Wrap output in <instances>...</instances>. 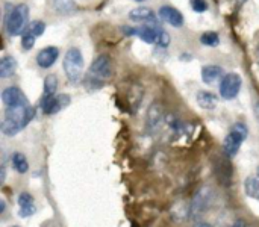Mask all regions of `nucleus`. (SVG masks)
<instances>
[{
  "label": "nucleus",
  "mask_w": 259,
  "mask_h": 227,
  "mask_svg": "<svg viewBox=\"0 0 259 227\" xmlns=\"http://www.w3.org/2000/svg\"><path fill=\"white\" fill-rule=\"evenodd\" d=\"M58 56H59V50H58L56 47H52V46L44 47V49L39 50V53L36 55V64H38L41 68H49V67H52V65L56 62Z\"/></svg>",
  "instance_id": "f8f14e48"
},
{
  "label": "nucleus",
  "mask_w": 259,
  "mask_h": 227,
  "mask_svg": "<svg viewBox=\"0 0 259 227\" xmlns=\"http://www.w3.org/2000/svg\"><path fill=\"white\" fill-rule=\"evenodd\" d=\"M129 18L132 21H146V23H155V12L150 8L138 6L129 12Z\"/></svg>",
  "instance_id": "dca6fc26"
},
{
  "label": "nucleus",
  "mask_w": 259,
  "mask_h": 227,
  "mask_svg": "<svg viewBox=\"0 0 259 227\" xmlns=\"http://www.w3.org/2000/svg\"><path fill=\"white\" fill-rule=\"evenodd\" d=\"M18 206H20V217L26 218L35 214L36 208H35V200L32 197V194L29 193H20L18 196Z\"/></svg>",
  "instance_id": "4468645a"
},
{
  "label": "nucleus",
  "mask_w": 259,
  "mask_h": 227,
  "mask_svg": "<svg viewBox=\"0 0 259 227\" xmlns=\"http://www.w3.org/2000/svg\"><path fill=\"white\" fill-rule=\"evenodd\" d=\"M193 227H214L212 224H209V223H205V221H199V223H196Z\"/></svg>",
  "instance_id": "c756f323"
},
{
  "label": "nucleus",
  "mask_w": 259,
  "mask_h": 227,
  "mask_svg": "<svg viewBox=\"0 0 259 227\" xmlns=\"http://www.w3.org/2000/svg\"><path fill=\"white\" fill-rule=\"evenodd\" d=\"M90 74L93 76V79H97V80L109 79L112 74L111 59L106 55H99L90 67Z\"/></svg>",
  "instance_id": "0eeeda50"
},
{
  "label": "nucleus",
  "mask_w": 259,
  "mask_h": 227,
  "mask_svg": "<svg viewBox=\"0 0 259 227\" xmlns=\"http://www.w3.org/2000/svg\"><path fill=\"white\" fill-rule=\"evenodd\" d=\"M11 227H18V226H11Z\"/></svg>",
  "instance_id": "f704fd0d"
},
{
  "label": "nucleus",
  "mask_w": 259,
  "mask_h": 227,
  "mask_svg": "<svg viewBox=\"0 0 259 227\" xmlns=\"http://www.w3.org/2000/svg\"><path fill=\"white\" fill-rule=\"evenodd\" d=\"M258 58H259V49H258Z\"/></svg>",
  "instance_id": "72a5a7b5"
},
{
  "label": "nucleus",
  "mask_w": 259,
  "mask_h": 227,
  "mask_svg": "<svg viewBox=\"0 0 259 227\" xmlns=\"http://www.w3.org/2000/svg\"><path fill=\"white\" fill-rule=\"evenodd\" d=\"M17 67H18V64L14 56H11V55L3 56L0 61V77L6 79V77L12 76L17 71Z\"/></svg>",
  "instance_id": "a211bd4d"
},
{
  "label": "nucleus",
  "mask_w": 259,
  "mask_h": 227,
  "mask_svg": "<svg viewBox=\"0 0 259 227\" xmlns=\"http://www.w3.org/2000/svg\"><path fill=\"white\" fill-rule=\"evenodd\" d=\"M200 42L203 46H208V47H215L220 44V36L217 32H205L202 36H200Z\"/></svg>",
  "instance_id": "393cba45"
},
{
  "label": "nucleus",
  "mask_w": 259,
  "mask_h": 227,
  "mask_svg": "<svg viewBox=\"0 0 259 227\" xmlns=\"http://www.w3.org/2000/svg\"><path fill=\"white\" fill-rule=\"evenodd\" d=\"M12 167H14V168H15V171H17V173H20V174L27 173V170H29L27 158H26L23 153L15 152V153L12 155Z\"/></svg>",
  "instance_id": "4be33fe9"
},
{
  "label": "nucleus",
  "mask_w": 259,
  "mask_h": 227,
  "mask_svg": "<svg viewBox=\"0 0 259 227\" xmlns=\"http://www.w3.org/2000/svg\"><path fill=\"white\" fill-rule=\"evenodd\" d=\"M196 99H197L199 106L203 108V109H208V111L215 109L217 105H219V97L215 94L209 93V91H199Z\"/></svg>",
  "instance_id": "f3484780"
},
{
  "label": "nucleus",
  "mask_w": 259,
  "mask_h": 227,
  "mask_svg": "<svg viewBox=\"0 0 259 227\" xmlns=\"http://www.w3.org/2000/svg\"><path fill=\"white\" fill-rule=\"evenodd\" d=\"M44 30H46V23H44V21L36 20V21L29 23V26H27V29H26L24 32H26V33L33 35L35 38H38V36H41V35L44 33Z\"/></svg>",
  "instance_id": "b1692460"
},
{
  "label": "nucleus",
  "mask_w": 259,
  "mask_h": 227,
  "mask_svg": "<svg viewBox=\"0 0 259 227\" xmlns=\"http://www.w3.org/2000/svg\"><path fill=\"white\" fill-rule=\"evenodd\" d=\"M158 14H159V17H161V20H164V21L168 23L170 26L181 27V26L184 24V15H182V12L178 11V9L173 8V6H168V5L161 6V9H159Z\"/></svg>",
  "instance_id": "9b49d317"
},
{
  "label": "nucleus",
  "mask_w": 259,
  "mask_h": 227,
  "mask_svg": "<svg viewBox=\"0 0 259 227\" xmlns=\"http://www.w3.org/2000/svg\"><path fill=\"white\" fill-rule=\"evenodd\" d=\"M159 30H161V29H158V27H155V26L146 24V26H143V27H137V36H138L140 39H143L144 42H147V44H153V42L158 44Z\"/></svg>",
  "instance_id": "2eb2a0df"
},
{
  "label": "nucleus",
  "mask_w": 259,
  "mask_h": 227,
  "mask_svg": "<svg viewBox=\"0 0 259 227\" xmlns=\"http://www.w3.org/2000/svg\"><path fill=\"white\" fill-rule=\"evenodd\" d=\"M68 103H70V97L67 94H61V96H55L52 99L42 100L41 109L46 115H53V114H58L59 111H62Z\"/></svg>",
  "instance_id": "9d476101"
},
{
  "label": "nucleus",
  "mask_w": 259,
  "mask_h": 227,
  "mask_svg": "<svg viewBox=\"0 0 259 227\" xmlns=\"http://www.w3.org/2000/svg\"><path fill=\"white\" fill-rule=\"evenodd\" d=\"M35 36L33 35H30V33H23V38H21V47L24 49V50H30L32 47H33V44H35Z\"/></svg>",
  "instance_id": "a878e982"
},
{
  "label": "nucleus",
  "mask_w": 259,
  "mask_h": 227,
  "mask_svg": "<svg viewBox=\"0 0 259 227\" xmlns=\"http://www.w3.org/2000/svg\"><path fill=\"white\" fill-rule=\"evenodd\" d=\"M135 2H146V0H135Z\"/></svg>",
  "instance_id": "473e14b6"
},
{
  "label": "nucleus",
  "mask_w": 259,
  "mask_h": 227,
  "mask_svg": "<svg viewBox=\"0 0 259 227\" xmlns=\"http://www.w3.org/2000/svg\"><path fill=\"white\" fill-rule=\"evenodd\" d=\"M190 2H191V8L194 12H205L208 9L206 0H190Z\"/></svg>",
  "instance_id": "bb28decb"
},
{
  "label": "nucleus",
  "mask_w": 259,
  "mask_h": 227,
  "mask_svg": "<svg viewBox=\"0 0 259 227\" xmlns=\"http://www.w3.org/2000/svg\"><path fill=\"white\" fill-rule=\"evenodd\" d=\"M62 67H64V73H65L68 82L70 83H79L80 79L83 77V70H85L82 52L77 47L68 49L67 53L64 55Z\"/></svg>",
  "instance_id": "f03ea898"
},
{
  "label": "nucleus",
  "mask_w": 259,
  "mask_h": 227,
  "mask_svg": "<svg viewBox=\"0 0 259 227\" xmlns=\"http://www.w3.org/2000/svg\"><path fill=\"white\" fill-rule=\"evenodd\" d=\"M55 11L59 14H71L76 9L74 0H50Z\"/></svg>",
  "instance_id": "5701e85b"
},
{
  "label": "nucleus",
  "mask_w": 259,
  "mask_h": 227,
  "mask_svg": "<svg viewBox=\"0 0 259 227\" xmlns=\"http://www.w3.org/2000/svg\"><path fill=\"white\" fill-rule=\"evenodd\" d=\"M247 133H249L247 127L243 123L234 124V127L231 129V132L228 133V137L225 138V143H223V152H225L226 158L232 159L234 156H237L241 144L247 138Z\"/></svg>",
  "instance_id": "39448f33"
},
{
  "label": "nucleus",
  "mask_w": 259,
  "mask_h": 227,
  "mask_svg": "<svg viewBox=\"0 0 259 227\" xmlns=\"http://www.w3.org/2000/svg\"><path fill=\"white\" fill-rule=\"evenodd\" d=\"M170 215H171V218H173L175 221H184V220H187V218L191 215V212H190V202H188V203L178 202V203L171 208Z\"/></svg>",
  "instance_id": "6ab92c4d"
},
{
  "label": "nucleus",
  "mask_w": 259,
  "mask_h": 227,
  "mask_svg": "<svg viewBox=\"0 0 259 227\" xmlns=\"http://www.w3.org/2000/svg\"><path fill=\"white\" fill-rule=\"evenodd\" d=\"M35 117V109L29 106L5 108V115L2 118V133L6 137H14L21 132Z\"/></svg>",
  "instance_id": "f257e3e1"
},
{
  "label": "nucleus",
  "mask_w": 259,
  "mask_h": 227,
  "mask_svg": "<svg viewBox=\"0 0 259 227\" xmlns=\"http://www.w3.org/2000/svg\"><path fill=\"white\" fill-rule=\"evenodd\" d=\"M2 102L5 108H17V106H29V100L24 93L17 86H8L2 93Z\"/></svg>",
  "instance_id": "6e6552de"
},
{
  "label": "nucleus",
  "mask_w": 259,
  "mask_h": 227,
  "mask_svg": "<svg viewBox=\"0 0 259 227\" xmlns=\"http://www.w3.org/2000/svg\"><path fill=\"white\" fill-rule=\"evenodd\" d=\"M27 21H29V8L21 3L8 11L5 18V29L8 35L17 36L20 33H24V30L29 26Z\"/></svg>",
  "instance_id": "7ed1b4c3"
},
{
  "label": "nucleus",
  "mask_w": 259,
  "mask_h": 227,
  "mask_svg": "<svg viewBox=\"0 0 259 227\" xmlns=\"http://www.w3.org/2000/svg\"><path fill=\"white\" fill-rule=\"evenodd\" d=\"M241 77L237 73H229L220 82V96L225 100H232L238 96L241 89Z\"/></svg>",
  "instance_id": "423d86ee"
},
{
  "label": "nucleus",
  "mask_w": 259,
  "mask_h": 227,
  "mask_svg": "<svg viewBox=\"0 0 259 227\" xmlns=\"http://www.w3.org/2000/svg\"><path fill=\"white\" fill-rule=\"evenodd\" d=\"M162 120H164V108L159 102H153L149 106L147 115H146V126L149 132H155L161 126Z\"/></svg>",
  "instance_id": "1a4fd4ad"
},
{
  "label": "nucleus",
  "mask_w": 259,
  "mask_h": 227,
  "mask_svg": "<svg viewBox=\"0 0 259 227\" xmlns=\"http://www.w3.org/2000/svg\"><path fill=\"white\" fill-rule=\"evenodd\" d=\"M170 41H171V38H170V35L165 32V30H159V38H158V46H161V47H167L168 44H170Z\"/></svg>",
  "instance_id": "cd10ccee"
},
{
  "label": "nucleus",
  "mask_w": 259,
  "mask_h": 227,
  "mask_svg": "<svg viewBox=\"0 0 259 227\" xmlns=\"http://www.w3.org/2000/svg\"><path fill=\"white\" fill-rule=\"evenodd\" d=\"M5 209H6V203H5V200H0V214H3Z\"/></svg>",
  "instance_id": "7c9ffc66"
},
{
  "label": "nucleus",
  "mask_w": 259,
  "mask_h": 227,
  "mask_svg": "<svg viewBox=\"0 0 259 227\" xmlns=\"http://www.w3.org/2000/svg\"><path fill=\"white\" fill-rule=\"evenodd\" d=\"M225 77V71L220 65H205L202 68V80L208 85H214L219 80L222 82Z\"/></svg>",
  "instance_id": "ddd939ff"
},
{
  "label": "nucleus",
  "mask_w": 259,
  "mask_h": 227,
  "mask_svg": "<svg viewBox=\"0 0 259 227\" xmlns=\"http://www.w3.org/2000/svg\"><path fill=\"white\" fill-rule=\"evenodd\" d=\"M231 227H246V221H243V220H237L234 224H231Z\"/></svg>",
  "instance_id": "c85d7f7f"
},
{
  "label": "nucleus",
  "mask_w": 259,
  "mask_h": 227,
  "mask_svg": "<svg viewBox=\"0 0 259 227\" xmlns=\"http://www.w3.org/2000/svg\"><path fill=\"white\" fill-rule=\"evenodd\" d=\"M256 177H258V179H259V167H258V168H256Z\"/></svg>",
  "instance_id": "2f4dec72"
},
{
  "label": "nucleus",
  "mask_w": 259,
  "mask_h": 227,
  "mask_svg": "<svg viewBox=\"0 0 259 227\" xmlns=\"http://www.w3.org/2000/svg\"><path fill=\"white\" fill-rule=\"evenodd\" d=\"M244 193L250 197L259 200V179L256 176H249L244 180Z\"/></svg>",
  "instance_id": "412c9836"
},
{
  "label": "nucleus",
  "mask_w": 259,
  "mask_h": 227,
  "mask_svg": "<svg viewBox=\"0 0 259 227\" xmlns=\"http://www.w3.org/2000/svg\"><path fill=\"white\" fill-rule=\"evenodd\" d=\"M212 202H214V190L208 185L200 187L194 193L190 202V212H191L190 217L193 220H200L206 214V211L211 208Z\"/></svg>",
  "instance_id": "20e7f679"
},
{
  "label": "nucleus",
  "mask_w": 259,
  "mask_h": 227,
  "mask_svg": "<svg viewBox=\"0 0 259 227\" xmlns=\"http://www.w3.org/2000/svg\"><path fill=\"white\" fill-rule=\"evenodd\" d=\"M56 89H58V79L55 74H49L44 79V93H42V100L52 99L56 96ZM41 100V102H42Z\"/></svg>",
  "instance_id": "aec40b11"
}]
</instances>
